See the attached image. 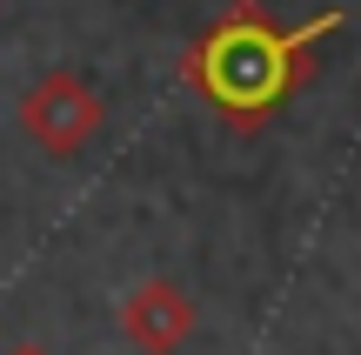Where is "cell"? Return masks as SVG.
<instances>
[{
    "instance_id": "1",
    "label": "cell",
    "mask_w": 361,
    "mask_h": 355,
    "mask_svg": "<svg viewBox=\"0 0 361 355\" xmlns=\"http://www.w3.org/2000/svg\"><path fill=\"white\" fill-rule=\"evenodd\" d=\"M201 80L228 107H261V101H274L281 80H288V47L274 34H261L255 20L228 27V34H214V47H207V74Z\"/></svg>"
},
{
    "instance_id": "2",
    "label": "cell",
    "mask_w": 361,
    "mask_h": 355,
    "mask_svg": "<svg viewBox=\"0 0 361 355\" xmlns=\"http://www.w3.org/2000/svg\"><path fill=\"white\" fill-rule=\"evenodd\" d=\"M20 121H27V134H34L40 148H54V155H74V148L94 134V121H101V101H94V94L80 88L74 74H47L34 94H27Z\"/></svg>"
},
{
    "instance_id": "3",
    "label": "cell",
    "mask_w": 361,
    "mask_h": 355,
    "mask_svg": "<svg viewBox=\"0 0 361 355\" xmlns=\"http://www.w3.org/2000/svg\"><path fill=\"white\" fill-rule=\"evenodd\" d=\"M188 322H194V308H188V295H180L174 282H147V289L128 302V335L147 355H168L180 335H188Z\"/></svg>"
}]
</instances>
